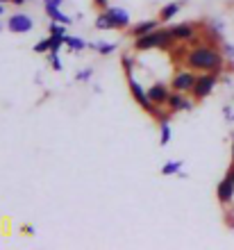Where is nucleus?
Masks as SVG:
<instances>
[{
  "label": "nucleus",
  "mask_w": 234,
  "mask_h": 250,
  "mask_svg": "<svg viewBox=\"0 0 234 250\" xmlns=\"http://www.w3.org/2000/svg\"><path fill=\"white\" fill-rule=\"evenodd\" d=\"M184 66L195 73H221L225 66V55L214 43H198L187 53Z\"/></svg>",
  "instance_id": "obj_1"
},
{
  "label": "nucleus",
  "mask_w": 234,
  "mask_h": 250,
  "mask_svg": "<svg viewBox=\"0 0 234 250\" xmlns=\"http://www.w3.org/2000/svg\"><path fill=\"white\" fill-rule=\"evenodd\" d=\"M173 34H170V27L169 30H159L157 27L155 32L150 34H143V37H137L134 39V50L137 53H146V50H152V48H159V50H170L173 48Z\"/></svg>",
  "instance_id": "obj_2"
},
{
  "label": "nucleus",
  "mask_w": 234,
  "mask_h": 250,
  "mask_svg": "<svg viewBox=\"0 0 234 250\" xmlns=\"http://www.w3.org/2000/svg\"><path fill=\"white\" fill-rule=\"evenodd\" d=\"M128 89H130V93H132V98H134V103H139V107H141L143 112L150 114V116H155L157 105H152V103H150L148 91H146V89L139 84L134 75H128Z\"/></svg>",
  "instance_id": "obj_3"
},
{
  "label": "nucleus",
  "mask_w": 234,
  "mask_h": 250,
  "mask_svg": "<svg viewBox=\"0 0 234 250\" xmlns=\"http://www.w3.org/2000/svg\"><path fill=\"white\" fill-rule=\"evenodd\" d=\"M216 75H218V73H200V75L195 78V84H193V89H191L193 100H205L207 96H212L216 82H218Z\"/></svg>",
  "instance_id": "obj_4"
},
{
  "label": "nucleus",
  "mask_w": 234,
  "mask_h": 250,
  "mask_svg": "<svg viewBox=\"0 0 234 250\" xmlns=\"http://www.w3.org/2000/svg\"><path fill=\"white\" fill-rule=\"evenodd\" d=\"M32 27H34V21L25 12H16L7 19V30L14 34H27V32H32Z\"/></svg>",
  "instance_id": "obj_5"
},
{
  "label": "nucleus",
  "mask_w": 234,
  "mask_h": 250,
  "mask_svg": "<svg viewBox=\"0 0 234 250\" xmlns=\"http://www.w3.org/2000/svg\"><path fill=\"white\" fill-rule=\"evenodd\" d=\"M195 78H198V75H195V71H191V68L177 71L175 75H173V80H170V89H173V91H180V93H189L195 84Z\"/></svg>",
  "instance_id": "obj_6"
},
{
  "label": "nucleus",
  "mask_w": 234,
  "mask_h": 250,
  "mask_svg": "<svg viewBox=\"0 0 234 250\" xmlns=\"http://www.w3.org/2000/svg\"><path fill=\"white\" fill-rule=\"evenodd\" d=\"M148 91V98H150V103L152 105H157V107H166L169 105V96H170V84L166 86L164 82H155V84H150V89H146Z\"/></svg>",
  "instance_id": "obj_7"
},
{
  "label": "nucleus",
  "mask_w": 234,
  "mask_h": 250,
  "mask_svg": "<svg viewBox=\"0 0 234 250\" xmlns=\"http://www.w3.org/2000/svg\"><path fill=\"white\" fill-rule=\"evenodd\" d=\"M105 12L109 16L114 30H128V27H130L132 19H130V12H128V9H123V7H107Z\"/></svg>",
  "instance_id": "obj_8"
},
{
  "label": "nucleus",
  "mask_w": 234,
  "mask_h": 250,
  "mask_svg": "<svg viewBox=\"0 0 234 250\" xmlns=\"http://www.w3.org/2000/svg\"><path fill=\"white\" fill-rule=\"evenodd\" d=\"M169 112L177 114V112H191L193 109V100L187 98V93H180V91H170L169 96Z\"/></svg>",
  "instance_id": "obj_9"
},
{
  "label": "nucleus",
  "mask_w": 234,
  "mask_h": 250,
  "mask_svg": "<svg viewBox=\"0 0 234 250\" xmlns=\"http://www.w3.org/2000/svg\"><path fill=\"white\" fill-rule=\"evenodd\" d=\"M216 198H218V203L221 205H230L234 200V180L232 178H225L218 182V187H216Z\"/></svg>",
  "instance_id": "obj_10"
},
{
  "label": "nucleus",
  "mask_w": 234,
  "mask_h": 250,
  "mask_svg": "<svg viewBox=\"0 0 234 250\" xmlns=\"http://www.w3.org/2000/svg\"><path fill=\"white\" fill-rule=\"evenodd\" d=\"M170 34L175 41H189L195 37V25L193 23H177V25L170 27Z\"/></svg>",
  "instance_id": "obj_11"
},
{
  "label": "nucleus",
  "mask_w": 234,
  "mask_h": 250,
  "mask_svg": "<svg viewBox=\"0 0 234 250\" xmlns=\"http://www.w3.org/2000/svg\"><path fill=\"white\" fill-rule=\"evenodd\" d=\"M157 27H159V21L155 19H148V21H141V23H137V25L130 30V34L137 39V37H143V34H150V32H155Z\"/></svg>",
  "instance_id": "obj_12"
},
{
  "label": "nucleus",
  "mask_w": 234,
  "mask_h": 250,
  "mask_svg": "<svg viewBox=\"0 0 234 250\" xmlns=\"http://www.w3.org/2000/svg\"><path fill=\"white\" fill-rule=\"evenodd\" d=\"M180 9H182V2H169V5H164L162 9H159V21L169 23L170 19H175Z\"/></svg>",
  "instance_id": "obj_13"
},
{
  "label": "nucleus",
  "mask_w": 234,
  "mask_h": 250,
  "mask_svg": "<svg viewBox=\"0 0 234 250\" xmlns=\"http://www.w3.org/2000/svg\"><path fill=\"white\" fill-rule=\"evenodd\" d=\"M46 7V14L50 16V21H57V23H64V25H71V16H66L59 5H43Z\"/></svg>",
  "instance_id": "obj_14"
},
{
  "label": "nucleus",
  "mask_w": 234,
  "mask_h": 250,
  "mask_svg": "<svg viewBox=\"0 0 234 250\" xmlns=\"http://www.w3.org/2000/svg\"><path fill=\"white\" fill-rule=\"evenodd\" d=\"M66 48H68L71 53H82L86 48V41L80 39V37H68V34H66Z\"/></svg>",
  "instance_id": "obj_15"
},
{
  "label": "nucleus",
  "mask_w": 234,
  "mask_h": 250,
  "mask_svg": "<svg viewBox=\"0 0 234 250\" xmlns=\"http://www.w3.org/2000/svg\"><path fill=\"white\" fill-rule=\"evenodd\" d=\"M93 50H96L98 55H103V57H107V55H111L114 50H116V43H109V41H98V43H93Z\"/></svg>",
  "instance_id": "obj_16"
},
{
  "label": "nucleus",
  "mask_w": 234,
  "mask_h": 250,
  "mask_svg": "<svg viewBox=\"0 0 234 250\" xmlns=\"http://www.w3.org/2000/svg\"><path fill=\"white\" fill-rule=\"evenodd\" d=\"M173 139V130L169 123H159V146H169Z\"/></svg>",
  "instance_id": "obj_17"
},
{
  "label": "nucleus",
  "mask_w": 234,
  "mask_h": 250,
  "mask_svg": "<svg viewBox=\"0 0 234 250\" xmlns=\"http://www.w3.org/2000/svg\"><path fill=\"white\" fill-rule=\"evenodd\" d=\"M182 162H166L162 166V175H180L182 173Z\"/></svg>",
  "instance_id": "obj_18"
},
{
  "label": "nucleus",
  "mask_w": 234,
  "mask_h": 250,
  "mask_svg": "<svg viewBox=\"0 0 234 250\" xmlns=\"http://www.w3.org/2000/svg\"><path fill=\"white\" fill-rule=\"evenodd\" d=\"M96 30H114V27H111L109 16H107V12H105V9L96 16Z\"/></svg>",
  "instance_id": "obj_19"
},
{
  "label": "nucleus",
  "mask_w": 234,
  "mask_h": 250,
  "mask_svg": "<svg viewBox=\"0 0 234 250\" xmlns=\"http://www.w3.org/2000/svg\"><path fill=\"white\" fill-rule=\"evenodd\" d=\"M134 57L132 55H123L121 57V66H123V71H125V75H132V71H134Z\"/></svg>",
  "instance_id": "obj_20"
},
{
  "label": "nucleus",
  "mask_w": 234,
  "mask_h": 250,
  "mask_svg": "<svg viewBox=\"0 0 234 250\" xmlns=\"http://www.w3.org/2000/svg\"><path fill=\"white\" fill-rule=\"evenodd\" d=\"M66 27H68V25H64V23H57V21H52L48 30H50L52 37H66Z\"/></svg>",
  "instance_id": "obj_21"
},
{
  "label": "nucleus",
  "mask_w": 234,
  "mask_h": 250,
  "mask_svg": "<svg viewBox=\"0 0 234 250\" xmlns=\"http://www.w3.org/2000/svg\"><path fill=\"white\" fill-rule=\"evenodd\" d=\"M223 21H212L209 23V34L214 37V39H221V34H223Z\"/></svg>",
  "instance_id": "obj_22"
},
{
  "label": "nucleus",
  "mask_w": 234,
  "mask_h": 250,
  "mask_svg": "<svg viewBox=\"0 0 234 250\" xmlns=\"http://www.w3.org/2000/svg\"><path fill=\"white\" fill-rule=\"evenodd\" d=\"M37 55H41V53H50V37L48 39H41V41H37L34 43V48H32Z\"/></svg>",
  "instance_id": "obj_23"
},
{
  "label": "nucleus",
  "mask_w": 234,
  "mask_h": 250,
  "mask_svg": "<svg viewBox=\"0 0 234 250\" xmlns=\"http://www.w3.org/2000/svg\"><path fill=\"white\" fill-rule=\"evenodd\" d=\"M91 75H93V66H89V68H85V71L75 73V82H89Z\"/></svg>",
  "instance_id": "obj_24"
},
{
  "label": "nucleus",
  "mask_w": 234,
  "mask_h": 250,
  "mask_svg": "<svg viewBox=\"0 0 234 250\" xmlns=\"http://www.w3.org/2000/svg\"><path fill=\"white\" fill-rule=\"evenodd\" d=\"M48 57H50L52 71H62V68H64V64H62V57H59V53H48Z\"/></svg>",
  "instance_id": "obj_25"
},
{
  "label": "nucleus",
  "mask_w": 234,
  "mask_h": 250,
  "mask_svg": "<svg viewBox=\"0 0 234 250\" xmlns=\"http://www.w3.org/2000/svg\"><path fill=\"white\" fill-rule=\"evenodd\" d=\"M221 50H223V55H225L228 60H234V46H232V43H223Z\"/></svg>",
  "instance_id": "obj_26"
},
{
  "label": "nucleus",
  "mask_w": 234,
  "mask_h": 250,
  "mask_svg": "<svg viewBox=\"0 0 234 250\" xmlns=\"http://www.w3.org/2000/svg\"><path fill=\"white\" fill-rule=\"evenodd\" d=\"M223 116L228 119V123H234V112H232V107H223Z\"/></svg>",
  "instance_id": "obj_27"
},
{
  "label": "nucleus",
  "mask_w": 234,
  "mask_h": 250,
  "mask_svg": "<svg viewBox=\"0 0 234 250\" xmlns=\"http://www.w3.org/2000/svg\"><path fill=\"white\" fill-rule=\"evenodd\" d=\"M23 234H27V237H34V234H37L34 225H23Z\"/></svg>",
  "instance_id": "obj_28"
},
{
  "label": "nucleus",
  "mask_w": 234,
  "mask_h": 250,
  "mask_svg": "<svg viewBox=\"0 0 234 250\" xmlns=\"http://www.w3.org/2000/svg\"><path fill=\"white\" fill-rule=\"evenodd\" d=\"M93 5H96L98 9H107V7H109V0H93Z\"/></svg>",
  "instance_id": "obj_29"
},
{
  "label": "nucleus",
  "mask_w": 234,
  "mask_h": 250,
  "mask_svg": "<svg viewBox=\"0 0 234 250\" xmlns=\"http://www.w3.org/2000/svg\"><path fill=\"white\" fill-rule=\"evenodd\" d=\"M62 2H64V0H43V5H59L62 7Z\"/></svg>",
  "instance_id": "obj_30"
},
{
  "label": "nucleus",
  "mask_w": 234,
  "mask_h": 250,
  "mask_svg": "<svg viewBox=\"0 0 234 250\" xmlns=\"http://www.w3.org/2000/svg\"><path fill=\"white\" fill-rule=\"evenodd\" d=\"M225 175H228V178H232V180H234V162H232V166H230V168H228V173H225Z\"/></svg>",
  "instance_id": "obj_31"
},
{
  "label": "nucleus",
  "mask_w": 234,
  "mask_h": 250,
  "mask_svg": "<svg viewBox=\"0 0 234 250\" xmlns=\"http://www.w3.org/2000/svg\"><path fill=\"white\" fill-rule=\"evenodd\" d=\"M25 2H30V0H12V5L21 7V5H25Z\"/></svg>",
  "instance_id": "obj_32"
},
{
  "label": "nucleus",
  "mask_w": 234,
  "mask_h": 250,
  "mask_svg": "<svg viewBox=\"0 0 234 250\" xmlns=\"http://www.w3.org/2000/svg\"><path fill=\"white\" fill-rule=\"evenodd\" d=\"M228 225H230V228H232V230H234V216H228Z\"/></svg>",
  "instance_id": "obj_33"
},
{
  "label": "nucleus",
  "mask_w": 234,
  "mask_h": 250,
  "mask_svg": "<svg viewBox=\"0 0 234 250\" xmlns=\"http://www.w3.org/2000/svg\"><path fill=\"white\" fill-rule=\"evenodd\" d=\"M2 14H5V2L0 0V16H2Z\"/></svg>",
  "instance_id": "obj_34"
},
{
  "label": "nucleus",
  "mask_w": 234,
  "mask_h": 250,
  "mask_svg": "<svg viewBox=\"0 0 234 250\" xmlns=\"http://www.w3.org/2000/svg\"><path fill=\"white\" fill-rule=\"evenodd\" d=\"M232 162H234V134H232Z\"/></svg>",
  "instance_id": "obj_35"
},
{
  "label": "nucleus",
  "mask_w": 234,
  "mask_h": 250,
  "mask_svg": "<svg viewBox=\"0 0 234 250\" xmlns=\"http://www.w3.org/2000/svg\"><path fill=\"white\" fill-rule=\"evenodd\" d=\"M2 2H12V0H2Z\"/></svg>",
  "instance_id": "obj_36"
},
{
  "label": "nucleus",
  "mask_w": 234,
  "mask_h": 250,
  "mask_svg": "<svg viewBox=\"0 0 234 250\" xmlns=\"http://www.w3.org/2000/svg\"><path fill=\"white\" fill-rule=\"evenodd\" d=\"M0 30H2V23H0Z\"/></svg>",
  "instance_id": "obj_37"
}]
</instances>
